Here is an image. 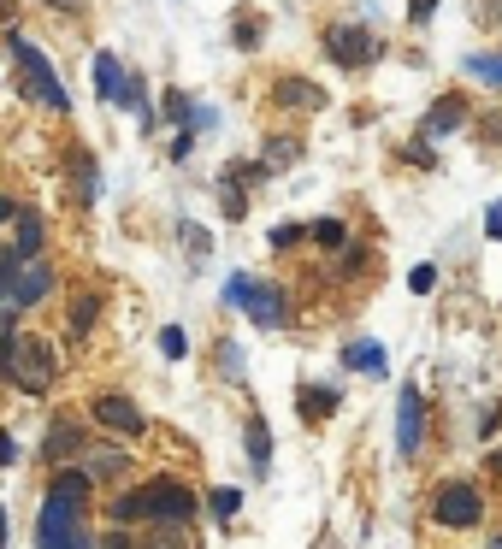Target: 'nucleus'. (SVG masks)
<instances>
[{
  "label": "nucleus",
  "instance_id": "f257e3e1",
  "mask_svg": "<svg viewBox=\"0 0 502 549\" xmlns=\"http://www.w3.org/2000/svg\"><path fill=\"white\" fill-rule=\"evenodd\" d=\"M83 508H89V473L60 467L48 502H42V520H36V549H95L89 526H83Z\"/></svg>",
  "mask_w": 502,
  "mask_h": 549
},
{
  "label": "nucleus",
  "instance_id": "f03ea898",
  "mask_svg": "<svg viewBox=\"0 0 502 549\" xmlns=\"http://www.w3.org/2000/svg\"><path fill=\"white\" fill-rule=\"evenodd\" d=\"M54 349H48V337H36V331H0V378L12 384V390H24V396H42V390H54Z\"/></svg>",
  "mask_w": 502,
  "mask_h": 549
},
{
  "label": "nucleus",
  "instance_id": "7ed1b4c3",
  "mask_svg": "<svg viewBox=\"0 0 502 549\" xmlns=\"http://www.w3.org/2000/svg\"><path fill=\"white\" fill-rule=\"evenodd\" d=\"M113 520L125 526V520H172V526H189L195 520V496H189L178 479H154V485L130 490L113 502Z\"/></svg>",
  "mask_w": 502,
  "mask_h": 549
},
{
  "label": "nucleus",
  "instance_id": "20e7f679",
  "mask_svg": "<svg viewBox=\"0 0 502 549\" xmlns=\"http://www.w3.org/2000/svg\"><path fill=\"white\" fill-rule=\"evenodd\" d=\"M225 302L231 307H243L254 325H266V331H278L284 319H290V307H284V290L278 284H254V278H225Z\"/></svg>",
  "mask_w": 502,
  "mask_h": 549
},
{
  "label": "nucleus",
  "instance_id": "39448f33",
  "mask_svg": "<svg viewBox=\"0 0 502 549\" xmlns=\"http://www.w3.org/2000/svg\"><path fill=\"white\" fill-rule=\"evenodd\" d=\"M12 54H18V71H24V89L42 101V107H54V113H65L71 101H65V83L54 77V65H48V54L36 48V42H24L18 30H12Z\"/></svg>",
  "mask_w": 502,
  "mask_h": 549
},
{
  "label": "nucleus",
  "instance_id": "423d86ee",
  "mask_svg": "<svg viewBox=\"0 0 502 549\" xmlns=\"http://www.w3.org/2000/svg\"><path fill=\"white\" fill-rule=\"evenodd\" d=\"M432 520H438V526H455V532H461V526H479V520H485V496L467 485V479H455V485L438 490Z\"/></svg>",
  "mask_w": 502,
  "mask_h": 549
},
{
  "label": "nucleus",
  "instance_id": "0eeeda50",
  "mask_svg": "<svg viewBox=\"0 0 502 549\" xmlns=\"http://www.w3.org/2000/svg\"><path fill=\"white\" fill-rule=\"evenodd\" d=\"M420 443H426V396L408 384L396 396V449L402 455H420Z\"/></svg>",
  "mask_w": 502,
  "mask_h": 549
},
{
  "label": "nucleus",
  "instance_id": "6e6552de",
  "mask_svg": "<svg viewBox=\"0 0 502 549\" xmlns=\"http://www.w3.org/2000/svg\"><path fill=\"white\" fill-rule=\"evenodd\" d=\"M325 54L337 65H367L378 54V42H373V30H361V24H331L325 30Z\"/></svg>",
  "mask_w": 502,
  "mask_h": 549
},
{
  "label": "nucleus",
  "instance_id": "1a4fd4ad",
  "mask_svg": "<svg viewBox=\"0 0 502 549\" xmlns=\"http://www.w3.org/2000/svg\"><path fill=\"white\" fill-rule=\"evenodd\" d=\"M95 420L107 431H119V437H142V431H148L142 408H136L130 396H95Z\"/></svg>",
  "mask_w": 502,
  "mask_h": 549
},
{
  "label": "nucleus",
  "instance_id": "9d476101",
  "mask_svg": "<svg viewBox=\"0 0 502 549\" xmlns=\"http://www.w3.org/2000/svg\"><path fill=\"white\" fill-rule=\"evenodd\" d=\"M77 467H83L89 479H125L130 455H125V443H83V449H77Z\"/></svg>",
  "mask_w": 502,
  "mask_h": 549
},
{
  "label": "nucleus",
  "instance_id": "9b49d317",
  "mask_svg": "<svg viewBox=\"0 0 502 549\" xmlns=\"http://www.w3.org/2000/svg\"><path fill=\"white\" fill-rule=\"evenodd\" d=\"M48 290H54V266H48V260H24V266H18V278H12V302L36 307Z\"/></svg>",
  "mask_w": 502,
  "mask_h": 549
},
{
  "label": "nucleus",
  "instance_id": "f8f14e48",
  "mask_svg": "<svg viewBox=\"0 0 502 549\" xmlns=\"http://www.w3.org/2000/svg\"><path fill=\"white\" fill-rule=\"evenodd\" d=\"M272 95H278V107H325V89L319 83H308V77H278L272 83Z\"/></svg>",
  "mask_w": 502,
  "mask_h": 549
},
{
  "label": "nucleus",
  "instance_id": "ddd939ff",
  "mask_svg": "<svg viewBox=\"0 0 502 549\" xmlns=\"http://www.w3.org/2000/svg\"><path fill=\"white\" fill-rule=\"evenodd\" d=\"M119 89H125V65H119V54H95V95L119 107Z\"/></svg>",
  "mask_w": 502,
  "mask_h": 549
},
{
  "label": "nucleus",
  "instance_id": "4468645a",
  "mask_svg": "<svg viewBox=\"0 0 502 549\" xmlns=\"http://www.w3.org/2000/svg\"><path fill=\"white\" fill-rule=\"evenodd\" d=\"M18 260H42V213H30V207H18Z\"/></svg>",
  "mask_w": 502,
  "mask_h": 549
},
{
  "label": "nucleus",
  "instance_id": "2eb2a0df",
  "mask_svg": "<svg viewBox=\"0 0 502 549\" xmlns=\"http://www.w3.org/2000/svg\"><path fill=\"white\" fill-rule=\"evenodd\" d=\"M83 449V431H77V420H54L48 426V461H71Z\"/></svg>",
  "mask_w": 502,
  "mask_h": 549
},
{
  "label": "nucleus",
  "instance_id": "dca6fc26",
  "mask_svg": "<svg viewBox=\"0 0 502 549\" xmlns=\"http://www.w3.org/2000/svg\"><path fill=\"white\" fill-rule=\"evenodd\" d=\"M95 319H101V296H95V290H83V296L71 302V337H89V331H95Z\"/></svg>",
  "mask_w": 502,
  "mask_h": 549
},
{
  "label": "nucleus",
  "instance_id": "f3484780",
  "mask_svg": "<svg viewBox=\"0 0 502 549\" xmlns=\"http://www.w3.org/2000/svg\"><path fill=\"white\" fill-rule=\"evenodd\" d=\"M249 467H254V473H266V467H272V437H266V420H260V414L249 420Z\"/></svg>",
  "mask_w": 502,
  "mask_h": 549
},
{
  "label": "nucleus",
  "instance_id": "a211bd4d",
  "mask_svg": "<svg viewBox=\"0 0 502 549\" xmlns=\"http://www.w3.org/2000/svg\"><path fill=\"white\" fill-rule=\"evenodd\" d=\"M302 160V142L296 136H278V142H266V154H260V166L272 172V166H296Z\"/></svg>",
  "mask_w": 502,
  "mask_h": 549
},
{
  "label": "nucleus",
  "instance_id": "6ab92c4d",
  "mask_svg": "<svg viewBox=\"0 0 502 549\" xmlns=\"http://www.w3.org/2000/svg\"><path fill=\"white\" fill-rule=\"evenodd\" d=\"M142 549H195V544H189V532H184V526H172V520H160V526L148 532V544H142Z\"/></svg>",
  "mask_w": 502,
  "mask_h": 549
},
{
  "label": "nucleus",
  "instance_id": "aec40b11",
  "mask_svg": "<svg viewBox=\"0 0 502 549\" xmlns=\"http://www.w3.org/2000/svg\"><path fill=\"white\" fill-rule=\"evenodd\" d=\"M461 119H467V107L449 95V101H438V107H432V119H426V136H438V130H449V124H461Z\"/></svg>",
  "mask_w": 502,
  "mask_h": 549
},
{
  "label": "nucleus",
  "instance_id": "412c9836",
  "mask_svg": "<svg viewBox=\"0 0 502 549\" xmlns=\"http://www.w3.org/2000/svg\"><path fill=\"white\" fill-rule=\"evenodd\" d=\"M160 355H166V361H184V355H189L184 325H166V331H160Z\"/></svg>",
  "mask_w": 502,
  "mask_h": 549
},
{
  "label": "nucleus",
  "instance_id": "4be33fe9",
  "mask_svg": "<svg viewBox=\"0 0 502 549\" xmlns=\"http://www.w3.org/2000/svg\"><path fill=\"white\" fill-rule=\"evenodd\" d=\"M467 71L485 83H502V54H467Z\"/></svg>",
  "mask_w": 502,
  "mask_h": 549
},
{
  "label": "nucleus",
  "instance_id": "5701e85b",
  "mask_svg": "<svg viewBox=\"0 0 502 549\" xmlns=\"http://www.w3.org/2000/svg\"><path fill=\"white\" fill-rule=\"evenodd\" d=\"M314 243H319V248H343V243H349L343 219H319V225H314Z\"/></svg>",
  "mask_w": 502,
  "mask_h": 549
},
{
  "label": "nucleus",
  "instance_id": "b1692460",
  "mask_svg": "<svg viewBox=\"0 0 502 549\" xmlns=\"http://www.w3.org/2000/svg\"><path fill=\"white\" fill-rule=\"evenodd\" d=\"M343 361H349V366H367V372H384V355H378L373 343H355V349H349Z\"/></svg>",
  "mask_w": 502,
  "mask_h": 549
},
{
  "label": "nucleus",
  "instance_id": "393cba45",
  "mask_svg": "<svg viewBox=\"0 0 502 549\" xmlns=\"http://www.w3.org/2000/svg\"><path fill=\"white\" fill-rule=\"evenodd\" d=\"M331 408H337L331 390H302V414H308V420H314V414H331Z\"/></svg>",
  "mask_w": 502,
  "mask_h": 549
},
{
  "label": "nucleus",
  "instance_id": "a878e982",
  "mask_svg": "<svg viewBox=\"0 0 502 549\" xmlns=\"http://www.w3.org/2000/svg\"><path fill=\"white\" fill-rule=\"evenodd\" d=\"M237 502H243L237 490H213V496H207V508H213L219 520H231V514H237Z\"/></svg>",
  "mask_w": 502,
  "mask_h": 549
},
{
  "label": "nucleus",
  "instance_id": "bb28decb",
  "mask_svg": "<svg viewBox=\"0 0 502 549\" xmlns=\"http://www.w3.org/2000/svg\"><path fill=\"white\" fill-rule=\"evenodd\" d=\"M77 189H83L77 201H95V166L89 160H77Z\"/></svg>",
  "mask_w": 502,
  "mask_h": 549
},
{
  "label": "nucleus",
  "instance_id": "cd10ccee",
  "mask_svg": "<svg viewBox=\"0 0 502 549\" xmlns=\"http://www.w3.org/2000/svg\"><path fill=\"white\" fill-rule=\"evenodd\" d=\"M160 101H166V113H172V119H195V113H189V95H178V89H166Z\"/></svg>",
  "mask_w": 502,
  "mask_h": 549
},
{
  "label": "nucleus",
  "instance_id": "c85d7f7f",
  "mask_svg": "<svg viewBox=\"0 0 502 549\" xmlns=\"http://www.w3.org/2000/svg\"><path fill=\"white\" fill-rule=\"evenodd\" d=\"M302 243V225H278V231H272V248H296Z\"/></svg>",
  "mask_w": 502,
  "mask_h": 549
},
{
  "label": "nucleus",
  "instance_id": "c756f323",
  "mask_svg": "<svg viewBox=\"0 0 502 549\" xmlns=\"http://www.w3.org/2000/svg\"><path fill=\"white\" fill-rule=\"evenodd\" d=\"M432 284H438V266H414V290H420V296H426V290H432Z\"/></svg>",
  "mask_w": 502,
  "mask_h": 549
},
{
  "label": "nucleus",
  "instance_id": "7c9ffc66",
  "mask_svg": "<svg viewBox=\"0 0 502 549\" xmlns=\"http://www.w3.org/2000/svg\"><path fill=\"white\" fill-rule=\"evenodd\" d=\"M184 243H189V254H201V248H207V231H201V225H184Z\"/></svg>",
  "mask_w": 502,
  "mask_h": 549
},
{
  "label": "nucleus",
  "instance_id": "2f4dec72",
  "mask_svg": "<svg viewBox=\"0 0 502 549\" xmlns=\"http://www.w3.org/2000/svg\"><path fill=\"white\" fill-rule=\"evenodd\" d=\"M189 148H195V136H189V130H178V142H172V160H189Z\"/></svg>",
  "mask_w": 502,
  "mask_h": 549
},
{
  "label": "nucleus",
  "instance_id": "473e14b6",
  "mask_svg": "<svg viewBox=\"0 0 502 549\" xmlns=\"http://www.w3.org/2000/svg\"><path fill=\"white\" fill-rule=\"evenodd\" d=\"M408 12H414V24H426V18H432V12H438V0H414V6H408Z\"/></svg>",
  "mask_w": 502,
  "mask_h": 549
},
{
  "label": "nucleus",
  "instance_id": "72a5a7b5",
  "mask_svg": "<svg viewBox=\"0 0 502 549\" xmlns=\"http://www.w3.org/2000/svg\"><path fill=\"white\" fill-rule=\"evenodd\" d=\"M12 461H18V443H12V437L0 431V467H12Z\"/></svg>",
  "mask_w": 502,
  "mask_h": 549
},
{
  "label": "nucleus",
  "instance_id": "f704fd0d",
  "mask_svg": "<svg viewBox=\"0 0 502 549\" xmlns=\"http://www.w3.org/2000/svg\"><path fill=\"white\" fill-rule=\"evenodd\" d=\"M485 231H491V237H502V201L491 207V213H485Z\"/></svg>",
  "mask_w": 502,
  "mask_h": 549
},
{
  "label": "nucleus",
  "instance_id": "c9c22d12",
  "mask_svg": "<svg viewBox=\"0 0 502 549\" xmlns=\"http://www.w3.org/2000/svg\"><path fill=\"white\" fill-rule=\"evenodd\" d=\"M6 219H18V201H6V195H0V225H6Z\"/></svg>",
  "mask_w": 502,
  "mask_h": 549
},
{
  "label": "nucleus",
  "instance_id": "e433bc0d",
  "mask_svg": "<svg viewBox=\"0 0 502 549\" xmlns=\"http://www.w3.org/2000/svg\"><path fill=\"white\" fill-rule=\"evenodd\" d=\"M491 467H497V473H502V455H491Z\"/></svg>",
  "mask_w": 502,
  "mask_h": 549
},
{
  "label": "nucleus",
  "instance_id": "4c0bfd02",
  "mask_svg": "<svg viewBox=\"0 0 502 549\" xmlns=\"http://www.w3.org/2000/svg\"><path fill=\"white\" fill-rule=\"evenodd\" d=\"M491 549H502V538H491Z\"/></svg>",
  "mask_w": 502,
  "mask_h": 549
}]
</instances>
